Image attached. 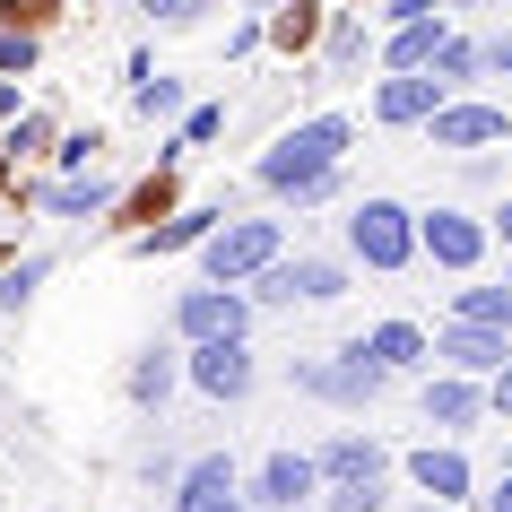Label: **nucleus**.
Segmentation results:
<instances>
[{
    "label": "nucleus",
    "mask_w": 512,
    "mask_h": 512,
    "mask_svg": "<svg viewBox=\"0 0 512 512\" xmlns=\"http://www.w3.org/2000/svg\"><path fill=\"white\" fill-rule=\"evenodd\" d=\"M348 148H356V122H348V113H304V122H287V131L261 148L252 183L287 200V191H304V183H322V174H339V165H348Z\"/></svg>",
    "instance_id": "f257e3e1"
},
{
    "label": "nucleus",
    "mask_w": 512,
    "mask_h": 512,
    "mask_svg": "<svg viewBox=\"0 0 512 512\" xmlns=\"http://www.w3.org/2000/svg\"><path fill=\"white\" fill-rule=\"evenodd\" d=\"M339 235H348V270H374V278L417 270V209H408V200H391V191L348 200Z\"/></svg>",
    "instance_id": "f03ea898"
},
{
    "label": "nucleus",
    "mask_w": 512,
    "mask_h": 512,
    "mask_svg": "<svg viewBox=\"0 0 512 512\" xmlns=\"http://www.w3.org/2000/svg\"><path fill=\"white\" fill-rule=\"evenodd\" d=\"M270 261H287V217H217L200 243V287H252Z\"/></svg>",
    "instance_id": "7ed1b4c3"
},
{
    "label": "nucleus",
    "mask_w": 512,
    "mask_h": 512,
    "mask_svg": "<svg viewBox=\"0 0 512 512\" xmlns=\"http://www.w3.org/2000/svg\"><path fill=\"white\" fill-rule=\"evenodd\" d=\"M348 287H356L348 261H330V252H287V261H270L243 296H252V313H287V304H339Z\"/></svg>",
    "instance_id": "20e7f679"
},
{
    "label": "nucleus",
    "mask_w": 512,
    "mask_h": 512,
    "mask_svg": "<svg viewBox=\"0 0 512 512\" xmlns=\"http://www.w3.org/2000/svg\"><path fill=\"white\" fill-rule=\"evenodd\" d=\"M287 382H296L304 400H322V408H374L382 391H391V382L374 374V365H365V348H330V356H296V365H287Z\"/></svg>",
    "instance_id": "39448f33"
},
{
    "label": "nucleus",
    "mask_w": 512,
    "mask_h": 512,
    "mask_svg": "<svg viewBox=\"0 0 512 512\" xmlns=\"http://www.w3.org/2000/svg\"><path fill=\"white\" fill-rule=\"evenodd\" d=\"M486 217L452 209V200H434V209H417V261H434V270H452V278H478L486 261Z\"/></svg>",
    "instance_id": "423d86ee"
},
{
    "label": "nucleus",
    "mask_w": 512,
    "mask_h": 512,
    "mask_svg": "<svg viewBox=\"0 0 512 512\" xmlns=\"http://www.w3.org/2000/svg\"><path fill=\"white\" fill-rule=\"evenodd\" d=\"M426 148L443 157H486V148H512V113L486 105V96H443L426 122Z\"/></svg>",
    "instance_id": "0eeeda50"
},
{
    "label": "nucleus",
    "mask_w": 512,
    "mask_h": 512,
    "mask_svg": "<svg viewBox=\"0 0 512 512\" xmlns=\"http://www.w3.org/2000/svg\"><path fill=\"white\" fill-rule=\"evenodd\" d=\"M252 296L243 287H183L174 296V348H200V339H252Z\"/></svg>",
    "instance_id": "6e6552de"
},
{
    "label": "nucleus",
    "mask_w": 512,
    "mask_h": 512,
    "mask_svg": "<svg viewBox=\"0 0 512 512\" xmlns=\"http://www.w3.org/2000/svg\"><path fill=\"white\" fill-rule=\"evenodd\" d=\"M183 382L200 391V400L235 408V400H252L261 356H252V339H200V348H183Z\"/></svg>",
    "instance_id": "1a4fd4ad"
},
{
    "label": "nucleus",
    "mask_w": 512,
    "mask_h": 512,
    "mask_svg": "<svg viewBox=\"0 0 512 512\" xmlns=\"http://www.w3.org/2000/svg\"><path fill=\"white\" fill-rule=\"evenodd\" d=\"M426 356H434V374L495 382L512 365V339H504V330H478V322H443V330H426Z\"/></svg>",
    "instance_id": "9d476101"
},
{
    "label": "nucleus",
    "mask_w": 512,
    "mask_h": 512,
    "mask_svg": "<svg viewBox=\"0 0 512 512\" xmlns=\"http://www.w3.org/2000/svg\"><path fill=\"white\" fill-rule=\"evenodd\" d=\"M322 504V478H313V452H261V469L243 478V512H304Z\"/></svg>",
    "instance_id": "9b49d317"
},
{
    "label": "nucleus",
    "mask_w": 512,
    "mask_h": 512,
    "mask_svg": "<svg viewBox=\"0 0 512 512\" xmlns=\"http://www.w3.org/2000/svg\"><path fill=\"white\" fill-rule=\"evenodd\" d=\"M400 469H408V486L426 495V504H478V469H469V452L460 443H417V452H400Z\"/></svg>",
    "instance_id": "f8f14e48"
},
{
    "label": "nucleus",
    "mask_w": 512,
    "mask_h": 512,
    "mask_svg": "<svg viewBox=\"0 0 512 512\" xmlns=\"http://www.w3.org/2000/svg\"><path fill=\"white\" fill-rule=\"evenodd\" d=\"M391 469H400V452L382 434H330L313 452V478L322 486H391Z\"/></svg>",
    "instance_id": "ddd939ff"
},
{
    "label": "nucleus",
    "mask_w": 512,
    "mask_h": 512,
    "mask_svg": "<svg viewBox=\"0 0 512 512\" xmlns=\"http://www.w3.org/2000/svg\"><path fill=\"white\" fill-rule=\"evenodd\" d=\"M174 512H243V469L235 452H200L174 478Z\"/></svg>",
    "instance_id": "4468645a"
},
{
    "label": "nucleus",
    "mask_w": 512,
    "mask_h": 512,
    "mask_svg": "<svg viewBox=\"0 0 512 512\" xmlns=\"http://www.w3.org/2000/svg\"><path fill=\"white\" fill-rule=\"evenodd\" d=\"M434 105H443V79H434V70H391V79L374 87V122L382 131H426Z\"/></svg>",
    "instance_id": "2eb2a0df"
},
{
    "label": "nucleus",
    "mask_w": 512,
    "mask_h": 512,
    "mask_svg": "<svg viewBox=\"0 0 512 512\" xmlns=\"http://www.w3.org/2000/svg\"><path fill=\"white\" fill-rule=\"evenodd\" d=\"M356 348H365V365H374L382 382H408V374H426V365H434V356H426V322H374Z\"/></svg>",
    "instance_id": "dca6fc26"
},
{
    "label": "nucleus",
    "mask_w": 512,
    "mask_h": 512,
    "mask_svg": "<svg viewBox=\"0 0 512 512\" xmlns=\"http://www.w3.org/2000/svg\"><path fill=\"white\" fill-rule=\"evenodd\" d=\"M417 408H426V426L443 434V443H460V434L486 417V382H460V374H434L426 391H417Z\"/></svg>",
    "instance_id": "f3484780"
},
{
    "label": "nucleus",
    "mask_w": 512,
    "mask_h": 512,
    "mask_svg": "<svg viewBox=\"0 0 512 512\" xmlns=\"http://www.w3.org/2000/svg\"><path fill=\"white\" fill-rule=\"evenodd\" d=\"M217 217H226V209H209V200H191V209H174L165 226L131 235V252H139V261H165V252H200V243L217 235Z\"/></svg>",
    "instance_id": "a211bd4d"
},
{
    "label": "nucleus",
    "mask_w": 512,
    "mask_h": 512,
    "mask_svg": "<svg viewBox=\"0 0 512 512\" xmlns=\"http://www.w3.org/2000/svg\"><path fill=\"white\" fill-rule=\"evenodd\" d=\"M174 382H183V348H174V339H148V348L131 356V382H122V391H131V408L157 417V408L174 400Z\"/></svg>",
    "instance_id": "6ab92c4d"
},
{
    "label": "nucleus",
    "mask_w": 512,
    "mask_h": 512,
    "mask_svg": "<svg viewBox=\"0 0 512 512\" xmlns=\"http://www.w3.org/2000/svg\"><path fill=\"white\" fill-rule=\"evenodd\" d=\"M113 200H122L113 174H53V183L35 191V209H44V217H105Z\"/></svg>",
    "instance_id": "aec40b11"
},
{
    "label": "nucleus",
    "mask_w": 512,
    "mask_h": 512,
    "mask_svg": "<svg viewBox=\"0 0 512 512\" xmlns=\"http://www.w3.org/2000/svg\"><path fill=\"white\" fill-rule=\"evenodd\" d=\"M452 322H478V330H504V339H512V270L452 287Z\"/></svg>",
    "instance_id": "412c9836"
},
{
    "label": "nucleus",
    "mask_w": 512,
    "mask_h": 512,
    "mask_svg": "<svg viewBox=\"0 0 512 512\" xmlns=\"http://www.w3.org/2000/svg\"><path fill=\"white\" fill-rule=\"evenodd\" d=\"M443 18H417V27H391V44H382V61L391 70H434V53H443Z\"/></svg>",
    "instance_id": "4be33fe9"
},
{
    "label": "nucleus",
    "mask_w": 512,
    "mask_h": 512,
    "mask_svg": "<svg viewBox=\"0 0 512 512\" xmlns=\"http://www.w3.org/2000/svg\"><path fill=\"white\" fill-rule=\"evenodd\" d=\"M434 79H443V96H469V87L486 79V44H469V35H443V53H434Z\"/></svg>",
    "instance_id": "5701e85b"
},
{
    "label": "nucleus",
    "mask_w": 512,
    "mask_h": 512,
    "mask_svg": "<svg viewBox=\"0 0 512 512\" xmlns=\"http://www.w3.org/2000/svg\"><path fill=\"white\" fill-rule=\"evenodd\" d=\"M261 27H270L278 53H304V44L322 35V9H313V0H278V9H261Z\"/></svg>",
    "instance_id": "b1692460"
},
{
    "label": "nucleus",
    "mask_w": 512,
    "mask_h": 512,
    "mask_svg": "<svg viewBox=\"0 0 512 512\" xmlns=\"http://www.w3.org/2000/svg\"><path fill=\"white\" fill-rule=\"evenodd\" d=\"M53 139H61V131H53V113H35V105H27L9 131H0V157H9V165H18V157H53Z\"/></svg>",
    "instance_id": "393cba45"
},
{
    "label": "nucleus",
    "mask_w": 512,
    "mask_h": 512,
    "mask_svg": "<svg viewBox=\"0 0 512 512\" xmlns=\"http://www.w3.org/2000/svg\"><path fill=\"white\" fill-rule=\"evenodd\" d=\"M35 287H44V252H27V261H9L0 270V313H27Z\"/></svg>",
    "instance_id": "a878e982"
},
{
    "label": "nucleus",
    "mask_w": 512,
    "mask_h": 512,
    "mask_svg": "<svg viewBox=\"0 0 512 512\" xmlns=\"http://www.w3.org/2000/svg\"><path fill=\"white\" fill-rule=\"evenodd\" d=\"M35 61H44V35L35 27H0V79H27Z\"/></svg>",
    "instance_id": "bb28decb"
},
{
    "label": "nucleus",
    "mask_w": 512,
    "mask_h": 512,
    "mask_svg": "<svg viewBox=\"0 0 512 512\" xmlns=\"http://www.w3.org/2000/svg\"><path fill=\"white\" fill-rule=\"evenodd\" d=\"M217 131H226V105H191V113H183V139L165 148V165H174V157H191V148H209Z\"/></svg>",
    "instance_id": "cd10ccee"
},
{
    "label": "nucleus",
    "mask_w": 512,
    "mask_h": 512,
    "mask_svg": "<svg viewBox=\"0 0 512 512\" xmlns=\"http://www.w3.org/2000/svg\"><path fill=\"white\" fill-rule=\"evenodd\" d=\"M322 61H330V70H356V61H365V18H330Z\"/></svg>",
    "instance_id": "c85d7f7f"
},
{
    "label": "nucleus",
    "mask_w": 512,
    "mask_h": 512,
    "mask_svg": "<svg viewBox=\"0 0 512 512\" xmlns=\"http://www.w3.org/2000/svg\"><path fill=\"white\" fill-rule=\"evenodd\" d=\"M209 9H217V0H139V18H148V27H174V35L200 27Z\"/></svg>",
    "instance_id": "c756f323"
},
{
    "label": "nucleus",
    "mask_w": 512,
    "mask_h": 512,
    "mask_svg": "<svg viewBox=\"0 0 512 512\" xmlns=\"http://www.w3.org/2000/svg\"><path fill=\"white\" fill-rule=\"evenodd\" d=\"M131 105H139V122H165V113H183V87H174V79H139Z\"/></svg>",
    "instance_id": "7c9ffc66"
},
{
    "label": "nucleus",
    "mask_w": 512,
    "mask_h": 512,
    "mask_svg": "<svg viewBox=\"0 0 512 512\" xmlns=\"http://www.w3.org/2000/svg\"><path fill=\"white\" fill-rule=\"evenodd\" d=\"M322 512H391V486H322Z\"/></svg>",
    "instance_id": "2f4dec72"
},
{
    "label": "nucleus",
    "mask_w": 512,
    "mask_h": 512,
    "mask_svg": "<svg viewBox=\"0 0 512 512\" xmlns=\"http://www.w3.org/2000/svg\"><path fill=\"white\" fill-rule=\"evenodd\" d=\"M96 148H105V131H61V139H53V165H61V174H87Z\"/></svg>",
    "instance_id": "473e14b6"
},
{
    "label": "nucleus",
    "mask_w": 512,
    "mask_h": 512,
    "mask_svg": "<svg viewBox=\"0 0 512 512\" xmlns=\"http://www.w3.org/2000/svg\"><path fill=\"white\" fill-rule=\"evenodd\" d=\"M417 18H443V0H382V27H417Z\"/></svg>",
    "instance_id": "72a5a7b5"
},
{
    "label": "nucleus",
    "mask_w": 512,
    "mask_h": 512,
    "mask_svg": "<svg viewBox=\"0 0 512 512\" xmlns=\"http://www.w3.org/2000/svg\"><path fill=\"white\" fill-rule=\"evenodd\" d=\"M486 417H512V365H504L495 382H486Z\"/></svg>",
    "instance_id": "f704fd0d"
},
{
    "label": "nucleus",
    "mask_w": 512,
    "mask_h": 512,
    "mask_svg": "<svg viewBox=\"0 0 512 512\" xmlns=\"http://www.w3.org/2000/svg\"><path fill=\"white\" fill-rule=\"evenodd\" d=\"M486 79H512V35H495V44H486Z\"/></svg>",
    "instance_id": "c9c22d12"
},
{
    "label": "nucleus",
    "mask_w": 512,
    "mask_h": 512,
    "mask_svg": "<svg viewBox=\"0 0 512 512\" xmlns=\"http://www.w3.org/2000/svg\"><path fill=\"white\" fill-rule=\"evenodd\" d=\"M486 235H495V243L512 252V200H495V209H486Z\"/></svg>",
    "instance_id": "e433bc0d"
},
{
    "label": "nucleus",
    "mask_w": 512,
    "mask_h": 512,
    "mask_svg": "<svg viewBox=\"0 0 512 512\" xmlns=\"http://www.w3.org/2000/svg\"><path fill=\"white\" fill-rule=\"evenodd\" d=\"M18 113H27V87H18V79H0V122H18Z\"/></svg>",
    "instance_id": "4c0bfd02"
},
{
    "label": "nucleus",
    "mask_w": 512,
    "mask_h": 512,
    "mask_svg": "<svg viewBox=\"0 0 512 512\" xmlns=\"http://www.w3.org/2000/svg\"><path fill=\"white\" fill-rule=\"evenodd\" d=\"M478 504H486V512H512V469L495 478V495H478Z\"/></svg>",
    "instance_id": "58836bf2"
},
{
    "label": "nucleus",
    "mask_w": 512,
    "mask_h": 512,
    "mask_svg": "<svg viewBox=\"0 0 512 512\" xmlns=\"http://www.w3.org/2000/svg\"><path fill=\"white\" fill-rule=\"evenodd\" d=\"M18 9H27V0H0V27H9V18H18Z\"/></svg>",
    "instance_id": "ea45409f"
},
{
    "label": "nucleus",
    "mask_w": 512,
    "mask_h": 512,
    "mask_svg": "<svg viewBox=\"0 0 512 512\" xmlns=\"http://www.w3.org/2000/svg\"><path fill=\"white\" fill-rule=\"evenodd\" d=\"M408 512H443V504H426V495H417V504H408Z\"/></svg>",
    "instance_id": "a19ab883"
},
{
    "label": "nucleus",
    "mask_w": 512,
    "mask_h": 512,
    "mask_svg": "<svg viewBox=\"0 0 512 512\" xmlns=\"http://www.w3.org/2000/svg\"><path fill=\"white\" fill-rule=\"evenodd\" d=\"M504 469H512V443H504Z\"/></svg>",
    "instance_id": "79ce46f5"
},
{
    "label": "nucleus",
    "mask_w": 512,
    "mask_h": 512,
    "mask_svg": "<svg viewBox=\"0 0 512 512\" xmlns=\"http://www.w3.org/2000/svg\"><path fill=\"white\" fill-rule=\"evenodd\" d=\"M261 9H278V0H261Z\"/></svg>",
    "instance_id": "37998d69"
}]
</instances>
